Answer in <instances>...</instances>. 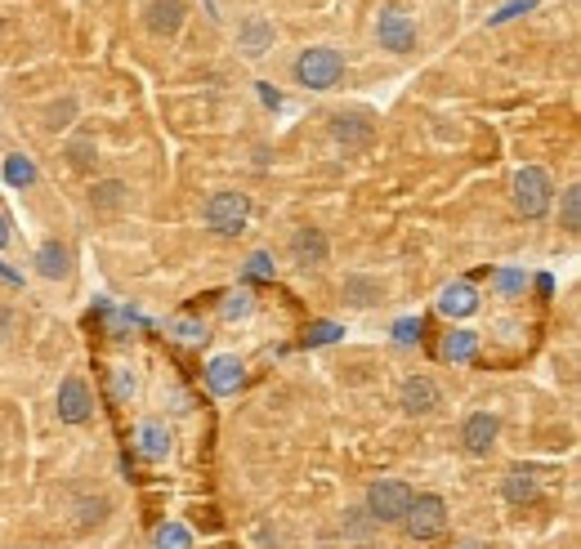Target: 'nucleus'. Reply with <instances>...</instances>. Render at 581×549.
<instances>
[{"mask_svg":"<svg viewBox=\"0 0 581 549\" xmlns=\"http://www.w3.org/2000/svg\"><path fill=\"white\" fill-rule=\"evenodd\" d=\"M291 76H295V85H304V90L327 94L345 81V54L331 50V45H309V50H300Z\"/></svg>","mask_w":581,"mask_h":549,"instance_id":"nucleus-1","label":"nucleus"},{"mask_svg":"<svg viewBox=\"0 0 581 549\" xmlns=\"http://www.w3.org/2000/svg\"><path fill=\"white\" fill-rule=\"evenodd\" d=\"M510 197L523 219H546L550 206H555V179H550L546 166H519Z\"/></svg>","mask_w":581,"mask_h":549,"instance_id":"nucleus-2","label":"nucleus"},{"mask_svg":"<svg viewBox=\"0 0 581 549\" xmlns=\"http://www.w3.org/2000/svg\"><path fill=\"white\" fill-rule=\"evenodd\" d=\"M416 491L403 483V478H376L367 487V500H363V514L371 523H403L407 509H412Z\"/></svg>","mask_w":581,"mask_h":549,"instance_id":"nucleus-3","label":"nucleus"},{"mask_svg":"<svg viewBox=\"0 0 581 549\" xmlns=\"http://www.w3.org/2000/svg\"><path fill=\"white\" fill-rule=\"evenodd\" d=\"M246 219H251V197H246V192H233V188L211 192L202 206V224L219 237H237L246 228Z\"/></svg>","mask_w":581,"mask_h":549,"instance_id":"nucleus-4","label":"nucleus"},{"mask_svg":"<svg viewBox=\"0 0 581 549\" xmlns=\"http://www.w3.org/2000/svg\"><path fill=\"white\" fill-rule=\"evenodd\" d=\"M421 32H416V18L403 5H380L376 14V45L389 54H412Z\"/></svg>","mask_w":581,"mask_h":549,"instance_id":"nucleus-5","label":"nucleus"},{"mask_svg":"<svg viewBox=\"0 0 581 549\" xmlns=\"http://www.w3.org/2000/svg\"><path fill=\"white\" fill-rule=\"evenodd\" d=\"M403 527L412 541H434V536H443L447 532V500L434 496V491L430 496H416L412 509H407V518H403Z\"/></svg>","mask_w":581,"mask_h":549,"instance_id":"nucleus-6","label":"nucleus"},{"mask_svg":"<svg viewBox=\"0 0 581 549\" xmlns=\"http://www.w3.org/2000/svg\"><path fill=\"white\" fill-rule=\"evenodd\" d=\"M54 411H59L63 425H85L94 416V393L81 375H63L59 398H54Z\"/></svg>","mask_w":581,"mask_h":549,"instance_id":"nucleus-7","label":"nucleus"},{"mask_svg":"<svg viewBox=\"0 0 581 549\" xmlns=\"http://www.w3.org/2000/svg\"><path fill=\"white\" fill-rule=\"evenodd\" d=\"M287 255H291L295 268H304V273H309V268H322V264H327L331 242H327V233H322V228L304 224V228H295V233H291Z\"/></svg>","mask_w":581,"mask_h":549,"instance_id":"nucleus-8","label":"nucleus"},{"mask_svg":"<svg viewBox=\"0 0 581 549\" xmlns=\"http://www.w3.org/2000/svg\"><path fill=\"white\" fill-rule=\"evenodd\" d=\"M273 41H278V27L264 14H246L242 23H237V54H242V59H264V54L273 50Z\"/></svg>","mask_w":581,"mask_h":549,"instance_id":"nucleus-9","label":"nucleus"},{"mask_svg":"<svg viewBox=\"0 0 581 549\" xmlns=\"http://www.w3.org/2000/svg\"><path fill=\"white\" fill-rule=\"evenodd\" d=\"M497 438H501V416H497V411H470V416H465L461 442H465L470 456H488V451L497 447Z\"/></svg>","mask_w":581,"mask_h":549,"instance_id":"nucleus-10","label":"nucleus"},{"mask_svg":"<svg viewBox=\"0 0 581 549\" xmlns=\"http://www.w3.org/2000/svg\"><path fill=\"white\" fill-rule=\"evenodd\" d=\"M443 402V389L430 380V375H412V380H403V393H398V407L407 411V416H430V411Z\"/></svg>","mask_w":581,"mask_h":549,"instance_id":"nucleus-11","label":"nucleus"},{"mask_svg":"<svg viewBox=\"0 0 581 549\" xmlns=\"http://www.w3.org/2000/svg\"><path fill=\"white\" fill-rule=\"evenodd\" d=\"M188 18V0H148L144 5V23L152 36H179Z\"/></svg>","mask_w":581,"mask_h":549,"instance_id":"nucleus-12","label":"nucleus"},{"mask_svg":"<svg viewBox=\"0 0 581 549\" xmlns=\"http://www.w3.org/2000/svg\"><path fill=\"white\" fill-rule=\"evenodd\" d=\"M246 380V362L237 358V353H219V358H211V366H206V384H211L215 393H237Z\"/></svg>","mask_w":581,"mask_h":549,"instance_id":"nucleus-13","label":"nucleus"},{"mask_svg":"<svg viewBox=\"0 0 581 549\" xmlns=\"http://www.w3.org/2000/svg\"><path fill=\"white\" fill-rule=\"evenodd\" d=\"M36 273H41L45 282H63V277H72V250L63 246L59 237L41 242V250H36Z\"/></svg>","mask_w":581,"mask_h":549,"instance_id":"nucleus-14","label":"nucleus"},{"mask_svg":"<svg viewBox=\"0 0 581 549\" xmlns=\"http://www.w3.org/2000/svg\"><path fill=\"white\" fill-rule=\"evenodd\" d=\"M438 313H443V317H470V313H479V291H474L470 282H447L443 291H438Z\"/></svg>","mask_w":581,"mask_h":549,"instance_id":"nucleus-15","label":"nucleus"},{"mask_svg":"<svg viewBox=\"0 0 581 549\" xmlns=\"http://www.w3.org/2000/svg\"><path fill=\"white\" fill-rule=\"evenodd\" d=\"M126 201H130L126 179H99L90 188V206L99 210V215H117V210H126Z\"/></svg>","mask_w":581,"mask_h":549,"instance_id":"nucleus-16","label":"nucleus"},{"mask_svg":"<svg viewBox=\"0 0 581 549\" xmlns=\"http://www.w3.org/2000/svg\"><path fill=\"white\" fill-rule=\"evenodd\" d=\"M371 121L363 117V112H358V117H345V112H340L336 121H331V139L336 143H345V148H367L371 143Z\"/></svg>","mask_w":581,"mask_h":549,"instance_id":"nucleus-17","label":"nucleus"},{"mask_svg":"<svg viewBox=\"0 0 581 549\" xmlns=\"http://www.w3.org/2000/svg\"><path fill=\"white\" fill-rule=\"evenodd\" d=\"M340 291H345V300L354 304V308H371V304L385 300V286H380V277H367V273H349Z\"/></svg>","mask_w":581,"mask_h":549,"instance_id":"nucleus-18","label":"nucleus"},{"mask_svg":"<svg viewBox=\"0 0 581 549\" xmlns=\"http://www.w3.org/2000/svg\"><path fill=\"white\" fill-rule=\"evenodd\" d=\"M170 429L161 425V420H144V425H139V456L144 460H166L170 456Z\"/></svg>","mask_w":581,"mask_h":549,"instance_id":"nucleus-19","label":"nucleus"},{"mask_svg":"<svg viewBox=\"0 0 581 549\" xmlns=\"http://www.w3.org/2000/svg\"><path fill=\"white\" fill-rule=\"evenodd\" d=\"M474 353H479V335L474 331H447L443 344H438L443 362H474Z\"/></svg>","mask_w":581,"mask_h":549,"instance_id":"nucleus-20","label":"nucleus"},{"mask_svg":"<svg viewBox=\"0 0 581 549\" xmlns=\"http://www.w3.org/2000/svg\"><path fill=\"white\" fill-rule=\"evenodd\" d=\"M501 491H506L510 505H532L537 500V478H532V469H510Z\"/></svg>","mask_w":581,"mask_h":549,"instance_id":"nucleus-21","label":"nucleus"},{"mask_svg":"<svg viewBox=\"0 0 581 549\" xmlns=\"http://www.w3.org/2000/svg\"><path fill=\"white\" fill-rule=\"evenodd\" d=\"M559 228L564 233H581V183H568L559 192Z\"/></svg>","mask_w":581,"mask_h":549,"instance_id":"nucleus-22","label":"nucleus"},{"mask_svg":"<svg viewBox=\"0 0 581 549\" xmlns=\"http://www.w3.org/2000/svg\"><path fill=\"white\" fill-rule=\"evenodd\" d=\"M63 157H68L72 170H90L94 161H99V139H94V134H76L68 148H63Z\"/></svg>","mask_w":581,"mask_h":549,"instance_id":"nucleus-23","label":"nucleus"},{"mask_svg":"<svg viewBox=\"0 0 581 549\" xmlns=\"http://www.w3.org/2000/svg\"><path fill=\"white\" fill-rule=\"evenodd\" d=\"M251 313H255L251 291H228L224 304H219V317H224V322H242V317H251Z\"/></svg>","mask_w":581,"mask_h":549,"instance_id":"nucleus-24","label":"nucleus"},{"mask_svg":"<svg viewBox=\"0 0 581 549\" xmlns=\"http://www.w3.org/2000/svg\"><path fill=\"white\" fill-rule=\"evenodd\" d=\"M152 545L157 549H193V532H188L184 523H161L157 536H152Z\"/></svg>","mask_w":581,"mask_h":549,"instance_id":"nucleus-25","label":"nucleus"},{"mask_svg":"<svg viewBox=\"0 0 581 549\" xmlns=\"http://www.w3.org/2000/svg\"><path fill=\"white\" fill-rule=\"evenodd\" d=\"M5 179L14 183V188H27V183H36V166L23 157V152H14V157L5 161Z\"/></svg>","mask_w":581,"mask_h":549,"instance_id":"nucleus-26","label":"nucleus"},{"mask_svg":"<svg viewBox=\"0 0 581 549\" xmlns=\"http://www.w3.org/2000/svg\"><path fill=\"white\" fill-rule=\"evenodd\" d=\"M175 335H179L184 344H206V340H211L206 322H197V317H179V322H175Z\"/></svg>","mask_w":581,"mask_h":549,"instance_id":"nucleus-27","label":"nucleus"},{"mask_svg":"<svg viewBox=\"0 0 581 549\" xmlns=\"http://www.w3.org/2000/svg\"><path fill=\"white\" fill-rule=\"evenodd\" d=\"M273 273H278V264H273V255H264V250H255V255L246 259V277H255V282H269Z\"/></svg>","mask_w":581,"mask_h":549,"instance_id":"nucleus-28","label":"nucleus"},{"mask_svg":"<svg viewBox=\"0 0 581 549\" xmlns=\"http://www.w3.org/2000/svg\"><path fill=\"white\" fill-rule=\"evenodd\" d=\"M72 112H76V99L68 94V99H63V103H54V108L45 112V130H63V125L72 121Z\"/></svg>","mask_w":581,"mask_h":549,"instance_id":"nucleus-29","label":"nucleus"},{"mask_svg":"<svg viewBox=\"0 0 581 549\" xmlns=\"http://www.w3.org/2000/svg\"><path fill=\"white\" fill-rule=\"evenodd\" d=\"M112 398H117V402L135 398V371H130V366H121V371H112Z\"/></svg>","mask_w":581,"mask_h":549,"instance_id":"nucleus-30","label":"nucleus"},{"mask_svg":"<svg viewBox=\"0 0 581 549\" xmlns=\"http://www.w3.org/2000/svg\"><path fill=\"white\" fill-rule=\"evenodd\" d=\"M336 335H340V326H336V322H318L309 335H304V344H331Z\"/></svg>","mask_w":581,"mask_h":549,"instance_id":"nucleus-31","label":"nucleus"},{"mask_svg":"<svg viewBox=\"0 0 581 549\" xmlns=\"http://www.w3.org/2000/svg\"><path fill=\"white\" fill-rule=\"evenodd\" d=\"M497 286H501V291H506V295L523 291V273H514V268H501V273H497Z\"/></svg>","mask_w":581,"mask_h":549,"instance_id":"nucleus-32","label":"nucleus"},{"mask_svg":"<svg viewBox=\"0 0 581 549\" xmlns=\"http://www.w3.org/2000/svg\"><path fill=\"white\" fill-rule=\"evenodd\" d=\"M394 335H398V340H403V344L421 340V322H416V317H407V322H398V326H394Z\"/></svg>","mask_w":581,"mask_h":549,"instance_id":"nucleus-33","label":"nucleus"},{"mask_svg":"<svg viewBox=\"0 0 581 549\" xmlns=\"http://www.w3.org/2000/svg\"><path fill=\"white\" fill-rule=\"evenodd\" d=\"M528 9H537V0H514L510 9H501V14L492 18V23H506V18H519V14H528Z\"/></svg>","mask_w":581,"mask_h":549,"instance_id":"nucleus-34","label":"nucleus"},{"mask_svg":"<svg viewBox=\"0 0 581 549\" xmlns=\"http://www.w3.org/2000/svg\"><path fill=\"white\" fill-rule=\"evenodd\" d=\"M9 242H14V233H9V215H5V210H0V250H5Z\"/></svg>","mask_w":581,"mask_h":549,"instance_id":"nucleus-35","label":"nucleus"},{"mask_svg":"<svg viewBox=\"0 0 581 549\" xmlns=\"http://www.w3.org/2000/svg\"><path fill=\"white\" fill-rule=\"evenodd\" d=\"M465 549H483V545H465Z\"/></svg>","mask_w":581,"mask_h":549,"instance_id":"nucleus-36","label":"nucleus"}]
</instances>
